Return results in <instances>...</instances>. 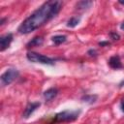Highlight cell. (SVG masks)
<instances>
[{
  "label": "cell",
  "instance_id": "1",
  "mask_svg": "<svg viewBox=\"0 0 124 124\" xmlns=\"http://www.w3.org/2000/svg\"><path fill=\"white\" fill-rule=\"evenodd\" d=\"M62 8L61 1H46L25 18L18 26L17 31L20 34H28L46 24L60 12Z\"/></svg>",
  "mask_w": 124,
  "mask_h": 124
},
{
  "label": "cell",
  "instance_id": "2",
  "mask_svg": "<svg viewBox=\"0 0 124 124\" xmlns=\"http://www.w3.org/2000/svg\"><path fill=\"white\" fill-rule=\"evenodd\" d=\"M26 57L29 61L33 63H40V64H46V65H53L54 64V59L43 55L41 53H37L34 51H29L26 54Z\"/></svg>",
  "mask_w": 124,
  "mask_h": 124
},
{
  "label": "cell",
  "instance_id": "3",
  "mask_svg": "<svg viewBox=\"0 0 124 124\" xmlns=\"http://www.w3.org/2000/svg\"><path fill=\"white\" fill-rule=\"evenodd\" d=\"M79 111L78 110H64L59 112L55 115L54 121L55 122H69L74 121L78 117Z\"/></svg>",
  "mask_w": 124,
  "mask_h": 124
},
{
  "label": "cell",
  "instance_id": "4",
  "mask_svg": "<svg viewBox=\"0 0 124 124\" xmlns=\"http://www.w3.org/2000/svg\"><path fill=\"white\" fill-rule=\"evenodd\" d=\"M18 75H19V73H18L17 70H16V69H8V70L5 71V72L1 75V77H0L1 84H2L3 86L11 84L15 79L17 78Z\"/></svg>",
  "mask_w": 124,
  "mask_h": 124
},
{
  "label": "cell",
  "instance_id": "5",
  "mask_svg": "<svg viewBox=\"0 0 124 124\" xmlns=\"http://www.w3.org/2000/svg\"><path fill=\"white\" fill-rule=\"evenodd\" d=\"M12 41H13V34H11V33H8V34L1 36V38H0V50L4 51L7 47H9Z\"/></svg>",
  "mask_w": 124,
  "mask_h": 124
},
{
  "label": "cell",
  "instance_id": "6",
  "mask_svg": "<svg viewBox=\"0 0 124 124\" xmlns=\"http://www.w3.org/2000/svg\"><path fill=\"white\" fill-rule=\"evenodd\" d=\"M40 103L36 102V103H28L26 108H24V111H23V117L24 118H28L39 107H40Z\"/></svg>",
  "mask_w": 124,
  "mask_h": 124
},
{
  "label": "cell",
  "instance_id": "7",
  "mask_svg": "<svg viewBox=\"0 0 124 124\" xmlns=\"http://www.w3.org/2000/svg\"><path fill=\"white\" fill-rule=\"evenodd\" d=\"M108 65L112 68V69H121L123 67L122 63H121V60H120V57L118 55H114V56H111L108 60Z\"/></svg>",
  "mask_w": 124,
  "mask_h": 124
},
{
  "label": "cell",
  "instance_id": "8",
  "mask_svg": "<svg viewBox=\"0 0 124 124\" xmlns=\"http://www.w3.org/2000/svg\"><path fill=\"white\" fill-rule=\"evenodd\" d=\"M58 93V90L57 88H54V87H51L49 89H47L46 91L44 92V98L46 101H50L52 100Z\"/></svg>",
  "mask_w": 124,
  "mask_h": 124
},
{
  "label": "cell",
  "instance_id": "9",
  "mask_svg": "<svg viewBox=\"0 0 124 124\" xmlns=\"http://www.w3.org/2000/svg\"><path fill=\"white\" fill-rule=\"evenodd\" d=\"M43 42H44L43 37H35V38H33V39L26 45V46H27V47L39 46H41V45L43 44Z\"/></svg>",
  "mask_w": 124,
  "mask_h": 124
},
{
  "label": "cell",
  "instance_id": "10",
  "mask_svg": "<svg viewBox=\"0 0 124 124\" xmlns=\"http://www.w3.org/2000/svg\"><path fill=\"white\" fill-rule=\"evenodd\" d=\"M92 5H93V2H92V1L83 0V1L78 2L77 5H76V7H77V9H78V10H85V9L90 8Z\"/></svg>",
  "mask_w": 124,
  "mask_h": 124
},
{
  "label": "cell",
  "instance_id": "11",
  "mask_svg": "<svg viewBox=\"0 0 124 124\" xmlns=\"http://www.w3.org/2000/svg\"><path fill=\"white\" fill-rule=\"evenodd\" d=\"M79 21H80V18H79V17H78V16H72V17L67 21V26L73 28V27L77 26V25L79 23Z\"/></svg>",
  "mask_w": 124,
  "mask_h": 124
},
{
  "label": "cell",
  "instance_id": "12",
  "mask_svg": "<svg viewBox=\"0 0 124 124\" xmlns=\"http://www.w3.org/2000/svg\"><path fill=\"white\" fill-rule=\"evenodd\" d=\"M66 39H67V37H66L65 35H56V36H53V37L51 38L52 42H53L55 45H60V44H62V43H64V42L66 41Z\"/></svg>",
  "mask_w": 124,
  "mask_h": 124
},
{
  "label": "cell",
  "instance_id": "13",
  "mask_svg": "<svg viewBox=\"0 0 124 124\" xmlns=\"http://www.w3.org/2000/svg\"><path fill=\"white\" fill-rule=\"evenodd\" d=\"M97 99V96L96 95H85L81 98V100L83 102H86V103H89V104H92L96 101Z\"/></svg>",
  "mask_w": 124,
  "mask_h": 124
},
{
  "label": "cell",
  "instance_id": "14",
  "mask_svg": "<svg viewBox=\"0 0 124 124\" xmlns=\"http://www.w3.org/2000/svg\"><path fill=\"white\" fill-rule=\"evenodd\" d=\"M110 37H111L112 40H119V38H120V36L115 32H111L110 33Z\"/></svg>",
  "mask_w": 124,
  "mask_h": 124
},
{
  "label": "cell",
  "instance_id": "15",
  "mask_svg": "<svg viewBox=\"0 0 124 124\" xmlns=\"http://www.w3.org/2000/svg\"><path fill=\"white\" fill-rule=\"evenodd\" d=\"M96 50L95 49H90L89 51H88V54L90 55V56H96Z\"/></svg>",
  "mask_w": 124,
  "mask_h": 124
},
{
  "label": "cell",
  "instance_id": "16",
  "mask_svg": "<svg viewBox=\"0 0 124 124\" xmlns=\"http://www.w3.org/2000/svg\"><path fill=\"white\" fill-rule=\"evenodd\" d=\"M120 108H121V110L124 112V100L120 103Z\"/></svg>",
  "mask_w": 124,
  "mask_h": 124
},
{
  "label": "cell",
  "instance_id": "17",
  "mask_svg": "<svg viewBox=\"0 0 124 124\" xmlns=\"http://www.w3.org/2000/svg\"><path fill=\"white\" fill-rule=\"evenodd\" d=\"M100 46H106V45H109L108 42H102V43H99Z\"/></svg>",
  "mask_w": 124,
  "mask_h": 124
},
{
  "label": "cell",
  "instance_id": "18",
  "mask_svg": "<svg viewBox=\"0 0 124 124\" xmlns=\"http://www.w3.org/2000/svg\"><path fill=\"white\" fill-rule=\"evenodd\" d=\"M120 29H121V30H124V21L120 24Z\"/></svg>",
  "mask_w": 124,
  "mask_h": 124
},
{
  "label": "cell",
  "instance_id": "19",
  "mask_svg": "<svg viewBox=\"0 0 124 124\" xmlns=\"http://www.w3.org/2000/svg\"><path fill=\"white\" fill-rule=\"evenodd\" d=\"M119 4H121V5H124V1H119Z\"/></svg>",
  "mask_w": 124,
  "mask_h": 124
}]
</instances>
